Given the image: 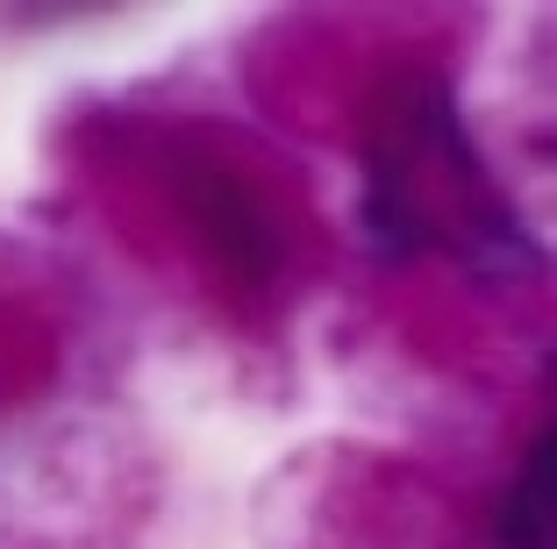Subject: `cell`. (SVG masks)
I'll list each match as a JSON object with an SVG mask.
<instances>
[{
	"label": "cell",
	"mask_w": 557,
	"mask_h": 549,
	"mask_svg": "<svg viewBox=\"0 0 557 549\" xmlns=\"http://www.w3.org/2000/svg\"><path fill=\"white\" fill-rule=\"evenodd\" d=\"M364 228L386 258H443L472 278H522L543 264L515 200L465 136L436 72H400L364 136Z\"/></svg>",
	"instance_id": "obj_1"
},
{
	"label": "cell",
	"mask_w": 557,
	"mask_h": 549,
	"mask_svg": "<svg viewBox=\"0 0 557 549\" xmlns=\"http://www.w3.org/2000/svg\"><path fill=\"white\" fill-rule=\"evenodd\" d=\"M493 549H557V421L529 436L522 471L493 507Z\"/></svg>",
	"instance_id": "obj_2"
}]
</instances>
